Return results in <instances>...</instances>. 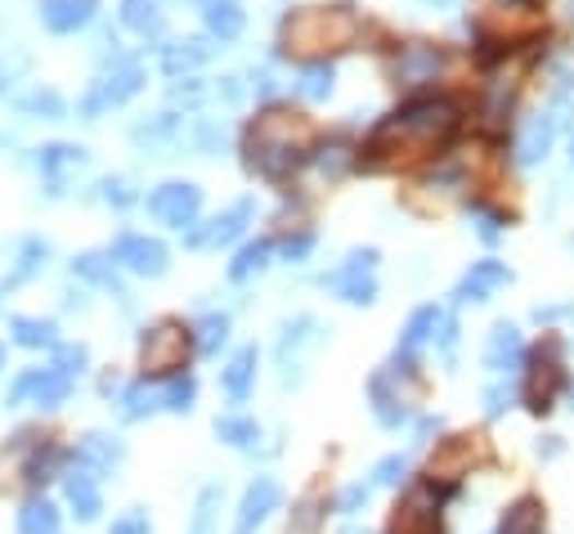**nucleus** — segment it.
Instances as JSON below:
<instances>
[{
  "label": "nucleus",
  "mask_w": 574,
  "mask_h": 534,
  "mask_svg": "<svg viewBox=\"0 0 574 534\" xmlns=\"http://www.w3.org/2000/svg\"><path fill=\"white\" fill-rule=\"evenodd\" d=\"M458 130V104L449 100H413L400 113L381 117L364 144V167L381 171V167H404L417 162L426 154H436L440 144H449V135Z\"/></svg>",
  "instance_id": "nucleus-1"
},
{
  "label": "nucleus",
  "mask_w": 574,
  "mask_h": 534,
  "mask_svg": "<svg viewBox=\"0 0 574 534\" xmlns=\"http://www.w3.org/2000/svg\"><path fill=\"white\" fill-rule=\"evenodd\" d=\"M314 144V126L292 109H265L248 130V167L265 180L292 175Z\"/></svg>",
  "instance_id": "nucleus-2"
},
{
  "label": "nucleus",
  "mask_w": 574,
  "mask_h": 534,
  "mask_svg": "<svg viewBox=\"0 0 574 534\" xmlns=\"http://www.w3.org/2000/svg\"><path fill=\"white\" fill-rule=\"evenodd\" d=\"M359 32H364V23H359V14L351 5H310V10L287 14L283 50L314 59V64H328L332 50H351Z\"/></svg>",
  "instance_id": "nucleus-3"
},
{
  "label": "nucleus",
  "mask_w": 574,
  "mask_h": 534,
  "mask_svg": "<svg viewBox=\"0 0 574 534\" xmlns=\"http://www.w3.org/2000/svg\"><path fill=\"white\" fill-rule=\"evenodd\" d=\"M570 396V373H565V346L556 337H543V342L525 355L520 368V405L535 418H548L556 409V400Z\"/></svg>",
  "instance_id": "nucleus-4"
},
{
  "label": "nucleus",
  "mask_w": 574,
  "mask_h": 534,
  "mask_svg": "<svg viewBox=\"0 0 574 534\" xmlns=\"http://www.w3.org/2000/svg\"><path fill=\"white\" fill-rule=\"evenodd\" d=\"M445 310L440 306H417L413 315H409V323H404V332H400V342H395V355H391V373L395 377H409V382H417V368H422V351L426 346H436L440 342V332H445Z\"/></svg>",
  "instance_id": "nucleus-5"
},
{
  "label": "nucleus",
  "mask_w": 574,
  "mask_h": 534,
  "mask_svg": "<svg viewBox=\"0 0 574 534\" xmlns=\"http://www.w3.org/2000/svg\"><path fill=\"white\" fill-rule=\"evenodd\" d=\"M188 346H194V337H188V328L162 319L153 328L139 332V368L144 377H171V373H184V355Z\"/></svg>",
  "instance_id": "nucleus-6"
},
{
  "label": "nucleus",
  "mask_w": 574,
  "mask_h": 534,
  "mask_svg": "<svg viewBox=\"0 0 574 534\" xmlns=\"http://www.w3.org/2000/svg\"><path fill=\"white\" fill-rule=\"evenodd\" d=\"M139 86H144V64H139V59H130V55H113V68H104V72H100V81H90V94L81 100V117H85V122H94L100 113H108V109L126 104Z\"/></svg>",
  "instance_id": "nucleus-7"
},
{
  "label": "nucleus",
  "mask_w": 574,
  "mask_h": 534,
  "mask_svg": "<svg viewBox=\"0 0 574 534\" xmlns=\"http://www.w3.org/2000/svg\"><path fill=\"white\" fill-rule=\"evenodd\" d=\"M68 396H72V377L64 368H55V364L50 368H27V373L14 377L5 409H19L23 400H32L36 409H59V405H68Z\"/></svg>",
  "instance_id": "nucleus-8"
},
{
  "label": "nucleus",
  "mask_w": 574,
  "mask_h": 534,
  "mask_svg": "<svg viewBox=\"0 0 574 534\" xmlns=\"http://www.w3.org/2000/svg\"><path fill=\"white\" fill-rule=\"evenodd\" d=\"M198 212H203V189L188 180H167L149 193V216L171 229H194Z\"/></svg>",
  "instance_id": "nucleus-9"
},
{
  "label": "nucleus",
  "mask_w": 574,
  "mask_h": 534,
  "mask_svg": "<svg viewBox=\"0 0 574 534\" xmlns=\"http://www.w3.org/2000/svg\"><path fill=\"white\" fill-rule=\"evenodd\" d=\"M328 337V328L314 319V315H297L292 323H283V332H278V346H274V355H278V368H283V382L292 386V382H301V364H306V355L323 342Z\"/></svg>",
  "instance_id": "nucleus-10"
},
{
  "label": "nucleus",
  "mask_w": 574,
  "mask_h": 534,
  "mask_svg": "<svg viewBox=\"0 0 574 534\" xmlns=\"http://www.w3.org/2000/svg\"><path fill=\"white\" fill-rule=\"evenodd\" d=\"M368 405H372V418L381 431H404L413 427V400L400 386V377L391 368H381L368 377Z\"/></svg>",
  "instance_id": "nucleus-11"
},
{
  "label": "nucleus",
  "mask_w": 574,
  "mask_h": 534,
  "mask_svg": "<svg viewBox=\"0 0 574 534\" xmlns=\"http://www.w3.org/2000/svg\"><path fill=\"white\" fill-rule=\"evenodd\" d=\"M283 508V485L274 476H252L243 499H238V512H233V530L229 534H261L269 525V516Z\"/></svg>",
  "instance_id": "nucleus-12"
},
{
  "label": "nucleus",
  "mask_w": 574,
  "mask_h": 534,
  "mask_svg": "<svg viewBox=\"0 0 574 534\" xmlns=\"http://www.w3.org/2000/svg\"><path fill=\"white\" fill-rule=\"evenodd\" d=\"M108 257H113L122 270L139 274V279H162L167 265H171L167 248H162L158 238H149V234H122L113 248H108Z\"/></svg>",
  "instance_id": "nucleus-13"
},
{
  "label": "nucleus",
  "mask_w": 574,
  "mask_h": 534,
  "mask_svg": "<svg viewBox=\"0 0 574 534\" xmlns=\"http://www.w3.org/2000/svg\"><path fill=\"white\" fill-rule=\"evenodd\" d=\"M525 355H530V346H525V332H520L516 323H494V328H490L481 360H485V368H490L494 377L520 373V368H525Z\"/></svg>",
  "instance_id": "nucleus-14"
},
{
  "label": "nucleus",
  "mask_w": 574,
  "mask_h": 534,
  "mask_svg": "<svg viewBox=\"0 0 574 534\" xmlns=\"http://www.w3.org/2000/svg\"><path fill=\"white\" fill-rule=\"evenodd\" d=\"M252 198H238L229 212H220V216H211L207 225H194L184 234V242L188 248H225V242H233L238 234L248 229V220H252Z\"/></svg>",
  "instance_id": "nucleus-15"
},
{
  "label": "nucleus",
  "mask_w": 574,
  "mask_h": 534,
  "mask_svg": "<svg viewBox=\"0 0 574 534\" xmlns=\"http://www.w3.org/2000/svg\"><path fill=\"white\" fill-rule=\"evenodd\" d=\"M543 530H548V503H543V495L525 490V495H516L498 512V521H494L490 534H543Z\"/></svg>",
  "instance_id": "nucleus-16"
},
{
  "label": "nucleus",
  "mask_w": 574,
  "mask_h": 534,
  "mask_svg": "<svg viewBox=\"0 0 574 534\" xmlns=\"http://www.w3.org/2000/svg\"><path fill=\"white\" fill-rule=\"evenodd\" d=\"M512 283V270L503 265V261H471V270L458 279V287H454V302L458 306H471V302H490L498 287H507Z\"/></svg>",
  "instance_id": "nucleus-17"
},
{
  "label": "nucleus",
  "mask_w": 574,
  "mask_h": 534,
  "mask_svg": "<svg viewBox=\"0 0 574 534\" xmlns=\"http://www.w3.org/2000/svg\"><path fill=\"white\" fill-rule=\"evenodd\" d=\"M72 463L94 471V476H108V471H117L126 463V445L117 441V435H108V431H90V435H81V445L72 450Z\"/></svg>",
  "instance_id": "nucleus-18"
},
{
  "label": "nucleus",
  "mask_w": 574,
  "mask_h": 534,
  "mask_svg": "<svg viewBox=\"0 0 574 534\" xmlns=\"http://www.w3.org/2000/svg\"><path fill=\"white\" fill-rule=\"evenodd\" d=\"M64 499H68V508H72V516H77L81 525L100 521V512H104L100 476H94V471H85V467H72V471H64Z\"/></svg>",
  "instance_id": "nucleus-19"
},
{
  "label": "nucleus",
  "mask_w": 574,
  "mask_h": 534,
  "mask_svg": "<svg viewBox=\"0 0 574 534\" xmlns=\"http://www.w3.org/2000/svg\"><path fill=\"white\" fill-rule=\"evenodd\" d=\"M256 364H261V351L256 346H238L229 355V364L220 368V391L229 405H243L252 391H256Z\"/></svg>",
  "instance_id": "nucleus-20"
},
{
  "label": "nucleus",
  "mask_w": 574,
  "mask_h": 534,
  "mask_svg": "<svg viewBox=\"0 0 574 534\" xmlns=\"http://www.w3.org/2000/svg\"><path fill=\"white\" fill-rule=\"evenodd\" d=\"M94 19V0H41V23L45 32L68 36Z\"/></svg>",
  "instance_id": "nucleus-21"
},
{
  "label": "nucleus",
  "mask_w": 574,
  "mask_h": 534,
  "mask_svg": "<svg viewBox=\"0 0 574 534\" xmlns=\"http://www.w3.org/2000/svg\"><path fill=\"white\" fill-rule=\"evenodd\" d=\"M216 441L229 445V450H238V454H256L261 441H265V431H261V422L248 418V413H220V418H216Z\"/></svg>",
  "instance_id": "nucleus-22"
},
{
  "label": "nucleus",
  "mask_w": 574,
  "mask_h": 534,
  "mask_svg": "<svg viewBox=\"0 0 574 534\" xmlns=\"http://www.w3.org/2000/svg\"><path fill=\"white\" fill-rule=\"evenodd\" d=\"M440 50H431V45H404L400 59H395V81L400 86H422V81H436L440 72Z\"/></svg>",
  "instance_id": "nucleus-23"
},
{
  "label": "nucleus",
  "mask_w": 574,
  "mask_h": 534,
  "mask_svg": "<svg viewBox=\"0 0 574 534\" xmlns=\"http://www.w3.org/2000/svg\"><path fill=\"white\" fill-rule=\"evenodd\" d=\"M117 405H122V418H126V422L153 418V413L162 409V377H139V382H130Z\"/></svg>",
  "instance_id": "nucleus-24"
},
{
  "label": "nucleus",
  "mask_w": 574,
  "mask_h": 534,
  "mask_svg": "<svg viewBox=\"0 0 574 534\" xmlns=\"http://www.w3.org/2000/svg\"><path fill=\"white\" fill-rule=\"evenodd\" d=\"M72 274H77V279H85V283H94V287H104V293H113L117 302H130L126 283L117 279V261H113V257L85 252V257H77V261H72Z\"/></svg>",
  "instance_id": "nucleus-25"
},
{
  "label": "nucleus",
  "mask_w": 574,
  "mask_h": 534,
  "mask_svg": "<svg viewBox=\"0 0 574 534\" xmlns=\"http://www.w3.org/2000/svg\"><path fill=\"white\" fill-rule=\"evenodd\" d=\"M36 167L50 175V193H59V175L85 167V149L81 144H45V149H36Z\"/></svg>",
  "instance_id": "nucleus-26"
},
{
  "label": "nucleus",
  "mask_w": 574,
  "mask_h": 534,
  "mask_svg": "<svg viewBox=\"0 0 574 534\" xmlns=\"http://www.w3.org/2000/svg\"><path fill=\"white\" fill-rule=\"evenodd\" d=\"M10 332H14V342L27 346V351H55V346H59V328H55L50 319L14 315V319H10Z\"/></svg>",
  "instance_id": "nucleus-27"
},
{
  "label": "nucleus",
  "mask_w": 574,
  "mask_h": 534,
  "mask_svg": "<svg viewBox=\"0 0 574 534\" xmlns=\"http://www.w3.org/2000/svg\"><path fill=\"white\" fill-rule=\"evenodd\" d=\"M220 508H225V485H203L194 499V521L184 534H220Z\"/></svg>",
  "instance_id": "nucleus-28"
},
{
  "label": "nucleus",
  "mask_w": 574,
  "mask_h": 534,
  "mask_svg": "<svg viewBox=\"0 0 574 534\" xmlns=\"http://www.w3.org/2000/svg\"><path fill=\"white\" fill-rule=\"evenodd\" d=\"M203 19H207V32L220 36V41H233L248 23L238 0H203Z\"/></svg>",
  "instance_id": "nucleus-29"
},
{
  "label": "nucleus",
  "mask_w": 574,
  "mask_h": 534,
  "mask_svg": "<svg viewBox=\"0 0 574 534\" xmlns=\"http://www.w3.org/2000/svg\"><path fill=\"white\" fill-rule=\"evenodd\" d=\"M207 55H211V45L207 41H171L167 50H162V72L167 77H180V72H194L198 64H207Z\"/></svg>",
  "instance_id": "nucleus-30"
},
{
  "label": "nucleus",
  "mask_w": 574,
  "mask_h": 534,
  "mask_svg": "<svg viewBox=\"0 0 574 534\" xmlns=\"http://www.w3.org/2000/svg\"><path fill=\"white\" fill-rule=\"evenodd\" d=\"M552 135H556V117H535L530 126H525V135H520V149H516V158L530 167V162H539V158H548V149H552Z\"/></svg>",
  "instance_id": "nucleus-31"
},
{
  "label": "nucleus",
  "mask_w": 574,
  "mask_h": 534,
  "mask_svg": "<svg viewBox=\"0 0 574 534\" xmlns=\"http://www.w3.org/2000/svg\"><path fill=\"white\" fill-rule=\"evenodd\" d=\"M19 534H59V508L50 499L32 495L23 508H19Z\"/></svg>",
  "instance_id": "nucleus-32"
},
{
  "label": "nucleus",
  "mask_w": 574,
  "mask_h": 534,
  "mask_svg": "<svg viewBox=\"0 0 574 534\" xmlns=\"http://www.w3.org/2000/svg\"><path fill=\"white\" fill-rule=\"evenodd\" d=\"M14 109L23 113V117H45V122H59L64 113H68V104H64V94L59 90H27V94H19L14 100Z\"/></svg>",
  "instance_id": "nucleus-33"
},
{
  "label": "nucleus",
  "mask_w": 574,
  "mask_h": 534,
  "mask_svg": "<svg viewBox=\"0 0 574 534\" xmlns=\"http://www.w3.org/2000/svg\"><path fill=\"white\" fill-rule=\"evenodd\" d=\"M194 400H198L194 373H171V377H162V409H167V413H188V409H194Z\"/></svg>",
  "instance_id": "nucleus-34"
},
{
  "label": "nucleus",
  "mask_w": 574,
  "mask_h": 534,
  "mask_svg": "<svg viewBox=\"0 0 574 534\" xmlns=\"http://www.w3.org/2000/svg\"><path fill=\"white\" fill-rule=\"evenodd\" d=\"M225 342H229V315L211 310V315H203V319L194 323V351H198V355H220Z\"/></svg>",
  "instance_id": "nucleus-35"
},
{
  "label": "nucleus",
  "mask_w": 574,
  "mask_h": 534,
  "mask_svg": "<svg viewBox=\"0 0 574 534\" xmlns=\"http://www.w3.org/2000/svg\"><path fill=\"white\" fill-rule=\"evenodd\" d=\"M481 400H485V418H490V422L507 418V413L520 405V377H498V382H490Z\"/></svg>",
  "instance_id": "nucleus-36"
},
{
  "label": "nucleus",
  "mask_w": 574,
  "mask_h": 534,
  "mask_svg": "<svg viewBox=\"0 0 574 534\" xmlns=\"http://www.w3.org/2000/svg\"><path fill=\"white\" fill-rule=\"evenodd\" d=\"M45 257H50V242H45V238H23V242H19V265H14V274L5 279V287H19V283H27L36 270H45Z\"/></svg>",
  "instance_id": "nucleus-37"
},
{
  "label": "nucleus",
  "mask_w": 574,
  "mask_h": 534,
  "mask_svg": "<svg viewBox=\"0 0 574 534\" xmlns=\"http://www.w3.org/2000/svg\"><path fill=\"white\" fill-rule=\"evenodd\" d=\"M409 454H387V458H377L372 471H368V485L372 490H400V485H409Z\"/></svg>",
  "instance_id": "nucleus-38"
},
{
  "label": "nucleus",
  "mask_w": 574,
  "mask_h": 534,
  "mask_svg": "<svg viewBox=\"0 0 574 534\" xmlns=\"http://www.w3.org/2000/svg\"><path fill=\"white\" fill-rule=\"evenodd\" d=\"M269 252H274V242H269V238H256V242H248V248L233 257V265H229V279H233V283H248L252 274H261V270L269 265Z\"/></svg>",
  "instance_id": "nucleus-39"
},
{
  "label": "nucleus",
  "mask_w": 574,
  "mask_h": 534,
  "mask_svg": "<svg viewBox=\"0 0 574 534\" xmlns=\"http://www.w3.org/2000/svg\"><path fill=\"white\" fill-rule=\"evenodd\" d=\"M323 499L319 495H306L292 503V516H287V534H323Z\"/></svg>",
  "instance_id": "nucleus-40"
},
{
  "label": "nucleus",
  "mask_w": 574,
  "mask_h": 534,
  "mask_svg": "<svg viewBox=\"0 0 574 534\" xmlns=\"http://www.w3.org/2000/svg\"><path fill=\"white\" fill-rule=\"evenodd\" d=\"M368 499H372V485L368 480H351V485H342V495L332 499V512H337L342 521H359V512L368 508Z\"/></svg>",
  "instance_id": "nucleus-41"
},
{
  "label": "nucleus",
  "mask_w": 574,
  "mask_h": 534,
  "mask_svg": "<svg viewBox=\"0 0 574 534\" xmlns=\"http://www.w3.org/2000/svg\"><path fill=\"white\" fill-rule=\"evenodd\" d=\"M122 23L135 27V32H158L162 27V14H158V0H122Z\"/></svg>",
  "instance_id": "nucleus-42"
},
{
  "label": "nucleus",
  "mask_w": 574,
  "mask_h": 534,
  "mask_svg": "<svg viewBox=\"0 0 574 534\" xmlns=\"http://www.w3.org/2000/svg\"><path fill=\"white\" fill-rule=\"evenodd\" d=\"M346 306H372L377 302V283L372 274H359V279H342V283H328Z\"/></svg>",
  "instance_id": "nucleus-43"
},
{
  "label": "nucleus",
  "mask_w": 574,
  "mask_h": 534,
  "mask_svg": "<svg viewBox=\"0 0 574 534\" xmlns=\"http://www.w3.org/2000/svg\"><path fill=\"white\" fill-rule=\"evenodd\" d=\"M297 94L301 100H328L332 94V64H310L297 81Z\"/></svg>",
  "instance_id": "nucleus-44"
},
{
  "label": "nucleus",
  "mask_w": 574,
  "mask_h": 534,
  "mask_svg": "<svg viewBox=\"0 0 574 534\" xmlns=\"http://www.w3.org/2000/svg\"><path fill=\"white\" fill-rule=\"evenodd\" d=\"M372 265H377V248H355V252L346 257V265H342V270L323 274V283H342V279H359V274H372Z\"/></svg>",
  "instance_id": "nucleus-45"
},
{
  "label": "nucleus",
  "mask_w": 574,
  "mask_h": 534,
  "mask_svg": "<svg viewBox=\"0 0 574 534\" xmlns=\"http://www.w3.org/2000/svg\"><path fill=\"white\" fill-rule=\"evenodd\" d=\"M180 130V117L175 113H162L158 122H139L135 130H130V139L135 144H162V139H171Z\"/></svg>",
  "instance_id": "nucleus-46"
},
{
  "label": "nucleus",
  "mask_w": 574,
  "mask_h": 534,
  "mask_svg": "<svg viewBox=\"0 0 574 534\" xmlns=\"http://www.w3.org/2000/svg\"><path fill=\"white\" fill-rule=\"evenodd\" d=\"M85 364H90V351H85L81 342H59V346H55V368H64L68 377H77Z\"/></svg>",
  "instance_id": "nucleus-47"
},
{
  "label": "nucleus",
  "mask_w": 574,
  "mask_h": 534,
  "mask_svg": "<svg viewBox=\"0 0 574 534\" xmlns=\"http://www.w3.org/2000/svg\"><path fill=\"white\" fill-rule=\"evenodd\" d=\"M32 68V55L27 50H10V55H0V94H5L23 72Z\"/></svg>",
  "instance_id": "nucleus-48"
},
{
  "label": "nucleus",
  "mask_w": 574,
  "mask_h": 534,
  "mask_svg": "<svg viewBox=\"0 0 574 534\" xmlns=\"http://www.w3.org/2000/svg\"><path fill=\"white\" fill-rule=\"evenodd\" d=\"M100 198H104L108 207H130V203H135V189H130V180L108 175V180H100Z\"/></svg>",
  "instance_id": "nucleus-49"
},
{
  "label": "nucleus",
  "mask_w": 574,
  "mask_h": 534,
  "mask_svg": "<svg viewBox=\"0 0 574 534\" xmlns=\"http://www.w3.org/2000/svg\"><path fill=\"white\" fill-rule=\"evenodd\" d=\"M108 534H153V521H149V512H144V508H130V512H122L113 521Z\"/></svg>",
  "instance_id": "nucleus-50"
},
{
  "label": "nucleus",
  "mask_w": 574,
  "mask_h": 534,
  "mask_svg": "<svg viewBox=\"0 0 574 534\" xmlns=\"http://www.w3.org/2000/svg\"><path fill=\"white\" fill-rule=\"evenodd\" d=\"M445 431V422L436 418V413H422L417 422H413V450H426V445H436V435Z\"/></svg>",
  "instance_id": "nucleus-51"
},
{
  "label": "nucleus",
  "mask_w": 574,
  "mask_h": 534,
  "mask_svg": "<svg viewBox=\"0 0 574 534\" xmlns=\"http://www.w3.org/2000/svg\"><path fill=\"white\" fill-rule=\"evenodd\" d=\"M310 248H314V234H297V238L283 242V257H287V261H306Z\"/></svg>",
  "instance_id": "nucleus-52"
},
{
  "label": "nucleus",
  "mask_w": 574,
  "mask_h": 534,
  "mask_svg": "<svg viewBox=\"0 0 574 534\" xmlns=\"http://www.w3.org/2000/svg\"><path fill=\"white\" fill-rule=\"evenodd\" d=\"M561 454H565V441H561V435H543V441L535 445V458H539V463H556Z\"/></svg>",
  "instance_id": "nucleus-53"
},
{
  "label": "nucleus",
  "mask_w": 574,
  "mask_h": 534,
  "mask_svg": "<svg viewBox=\"0 0 574 534\" xmlns=\"http://www.w3.org/2000/svg\"><path fill=\"white\" fill-rule=\"evenodd\" d=\"M471 216H475V220H481V225H475V229H481V238H485V242H494V238L503 234V229H498V216H490V212H481V207H475Z\"/></svg>",
  "instance_id": "nucleus-54"
},
{
  "label": "nucleus",
  "mask_w": 574,
  "mask_h": 534,
  "mask_svg": "<svg viewBox=\"0 0 574 534\" xmlns=\"http://www.w3.org/2000/svg\"><path fill=\"white\" fill-rule=\"evenodd\" d=\"M337 534H372V530H368V525H359V521H346Z\"/></svg>",
  "instance_id": "nucleus-55"
},
{
  "label": "nucleus",
  "mask_w": 574,
  "mask_h": 534,
  "mask_svg": "<svg viewBox=\"0 0 574 534\" xmlns=\"http://www.w3.org/2000/svg\"><path fill=\"white\" fill-rule=\"evenodd\" d=\"M0 368H5V342H0Z\"/></svg>",
  "instance_id": "nucleus-56"
},
{
  "label": "nucleus",
  "mask_w": 574,
  "mask_h": 534,
  "mask_svg": "<svg viewBox=\"0 0 574 534\" xmlns=\"http://www.w3.org/2000/svg\"><path fill=\"white\" fill-rule=\"evenodd\" d=\"M565 400H570V409H574V382H570V396H565Z\"/></svg>",
  "instance_id": "nucleus-57"
},
{
  "label": "nucleus",
  "mask_w": 574,
  "mask_h": 534,
  "mask_svg": "<svg viewBox=\"0 0 574 534\" xmlns=\"http://www.w3.org/2000/svg\"><path fill=\"white\" fill-rule=\"evenodd\" d=\"M426 5H449V0H426Z\"/></svg>",
  "instance_id": "nucleus-58"
},
{
  "label": "nucleus",
  "mask_w": 574,
  "mask_h": 534,
  "mask_svg": "<svg viewBox=\"0 0 574 534\" xmlns=\"http://www.w3.org/2000/svg\"><path fill=\"white\" fill-rule=\"evenodd\" d=\"M512 5H525V0H512Z\"/></svg>",
  "instance_id": "nucleus-59"
}]
</instances>
